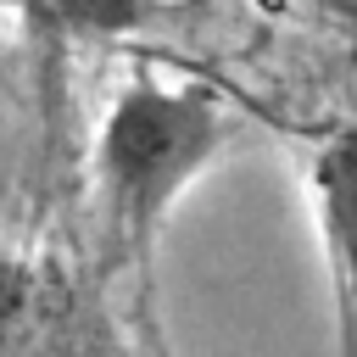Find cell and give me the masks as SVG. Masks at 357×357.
<instances>
[{
    "label": "cell",
    "instance_id": "6da1fadb",
    "mask_svg": "<svg viewBox=\"0 0 357 357\" xmlns=\"http://www.w3.org/2000/svg\"><path fill=\"white\" fill-rule=\"evenodd\" d=\"M223 145L229 112L206 84L128 78L95 134V206L106 251L145 268L173 201L212 167Z\"/></svg>",
    "mask_w": 357,
    "mask_h": 357
},
{
    "label": "cell",
    "instance_id": "7a4b0ae2",
    "mask_svg": "<svg viewBox=\"0 0 357 357\" xmlns=\"http://www.w3.org/2000/svg\"><path fill=\"white\" fill-rule=\"evenodd\" d=\"M73 312L78 301L61 262L22 245H0V357L67 346Z\"/></svg>",
    "mask_w": 357,
    "mask_h": 357
},
{
    "label": "cell",
    "instance_id": "3957f363",
    "mask_svg": "<svg viewBox=\"0 0 357 357\" xmlns=\"http://www.w3.org/2000/svg\"><path fill=\"white\" fill-rule=\"evenodd\" d=\"M312 201H318V229L324 251L340 284V301L357 318V123L335 128L318 156H312Z\"/></svg>",
    "mask_w": 357,
    "mask_h": 357
},
{
    "label": "cell",
    "instance_id": "277c9868",
    "mask_svg": "<svg viewBox=\"0 0 357 357\" xmlns=\"http://www.w3.org/2000/svg\"><path fill=\"white\" fill-rule=\"evenodd\" d=\"M45 39H123L151 17V0H17Z\"/></svg>",
    "mask_w": 357,
    "mask_h": 357
},
{
    "label": "cell",
    "instance_id": "5b68a950",
    "mask_svg": "<svg viewBox=\"0 0 357 357\" xmlns=\"http://www.w3.org/2000/svg\"><path fill=\"white\" fill-rule=\"evenodd\" d=\"M0 6H6V11H17V0H0Z\"/></svg>",
    "mask_w": 357,
    "mask_h": 357
}]
</instances>
